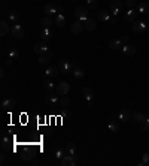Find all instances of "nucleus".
Here are the masks:
<instances>
[{"label":"nucleus","mask_w":149,"mask_h":166,"mask_svg":"<svg viewBox=\"0 0 149 166\" xmlns=\"http://www.w3.org/2000/svg\"><path fill=\"white\" fill-rule=\"evenodd\" d=\"M73 15L76 20H79V21H85V20H88L89 18V14H88V8H85V6H78V8L74 9Z\"/></svg>","instance_id":"obj_1"},{"label":"nucleus","mask_w":149,"mask_h":166,"mask_svg":"<svg viewBox=\"0 0 149 166\" xmlns=\"http://www.w3.org/2000/svg\"><path fill=\"white\" fill-rule=\"evenodd\" d=\"M33 51L37 54V55H43V54H48L49 53V48H48V45H46V42H37V44H34V46H33Z\"/></svg>","instance_id":"obj_2"},{"label":"nucleus","mask_w":149,"mask_h":166,"mask_svg":"<svg viewBox=\"0 0 149 166\" xmlns=\"http://www.w3.org/2000/svg\"><path fill=\"white\" fill-rule=\"evenodd\" d=\"M78 159H79V156L78 154H67V156H64V157L61 159V165L63 166H74L76 165V162H78Z\"/></svg>","instance_id":"obj_3"},{"label":"nucleus","mask_w":149,"mask_h":166,"mask_svg":"<svg viewBox=\"0 0 149 166\" xmlns=\"http://www.w3.org/2000/svg\"><path fill=\"white\" fill-rule=\"evenodd\" d=\"M11 35L16 39H22L25 33H24V29H22L20 24H14V26L11 27Z\"/></svg>","instance_id":"obj_4"},{"label":"nucleus","mask_w":149,"mask_h":166,"mask_svg":"<svg viewBox=\"0 0 149 166\" xmlns=\"http://www.w3.org/2000/svg\"><path fill=\"white\" fill-rule=\"evenodd\" d=\"M69 91H70V84L69 83L63 81V83L57 84V94L58 96H66V94H69Z\"/></svg>","instance_id":"obj_5"},{"label":"nucleus","mask_w":149,"mask_h":166,"mask_svg":"<svg viewBox=\"0 0 149 166\" xmlns=\"http://www.w3.org/2000/svg\"><path fill=\"white\" fill-rule=\"evenodd\" d=\"M109 9H111V14L113 17H116L121 12V9H122V3L119 2V0H112L111 5H109Z\"/></svg>","instance_id":"obj_6"},{"label":"nucleus","mask_w":149,"mask_h":166,"mask_svg":"<svg viewBox=\"0 0 149 166\" xmlns=\"http://www.w3.org/2000/svg\"><path fill=\"white\" fill-rule=\"evenodd\" d=\"M97 20L98 21H104V23H113L115 20L111 18V12H106V11H100L97 14Z\"/></svg>","instance_id":"obj_7"},{"label":"nucleus","mask_w":149,"mask_h":166,"mask_svg":"<svg viewBox=\"0 0 149 166\" xmlns=\"http://www.w3.org/2000/svg\"><path fill=\"white\" fill-rule=\"evenodd\" d=\"M84 29H85V27H84V23H82V21H79V20H76V21L70 26V31H72L73 35H79Z\"/></svg>","instance_id":"obj_8"},{"label":"nucleus","mask_w":149,"mask_h":166,"mask_svg":"<svg viewBox=\"0 0 149 166\" xmlns=\"http://www.w3.org/2000/svg\"><path fill=\"white\" fill-rule=\"evenodd\" d=\"M146 24L143 23V21H134L133 24H131V30L134 31V33H142V31L146 30Z\"/></svg>","instance_id":"obj_9"},{"label":"nucleus","mask_w":149,"mask_h":166,"mask_svg":"<svg viewBox=\"0 0 149 166\" xmlns=\"http://www.w3.org/2000/svg\"><path fill=\"white\" fill-rule=\"evenodd\" d=\"M107 46H109V50H112V51H116V50H122L124 44L121 42V39H111Z\"/></svg>","instance_id":"obj_10"},{"label":"nucleus","mask_w":149,"mask_h":166,"mask_svg":"<svg viewBox=\"0 0 149 166\" xmlns=\"http://www.w3.org/2000/svg\"><path fill=\"white\" fill-rule=\"evenodd\" d=\"M82 96H84V99L89 103V102L94 99V91H93L91 87H84V88H82Z\"/></svg>","instance_id":"obj_11"},{"label":"nucleus","mask_w":149,"mask_h":166,"mask_svg":"<svg viewBox=\"0 0 149 166\" xmlns=\"http://www.w3.org/2000/svg\"><path fill=\"white\" fill-rule=\"evenodd\" d=\"M15 106H16V100L14 97H7L2 102V108H5V109H14Z\"/></svg>","instance_id":"obj_12"},{"label":"nucleus","mask_w":149,"mask_h":166,"mask_svg":"<svg viewBox=\"0 0 149 166\" xmlns=\"http://www.w3.org/2000/svg\"><path fill=\"white\" fill-rule=\"evenodd\" d=\"M73 68H74V64L69 63V61H61V63H60V72H63V74H69V72H72Z\"/></svg>","instance_id":"obj_13"},{"label":"nucleus","mask_w":149,"mask_h":166,"mask_svg":"<svg viewBox=\"0 0 149 166\" xmlns=\"http://www.w3.org/2000/svg\"><path fill=\"white\" fill-rule=\"evenodd\" d=\"M118 120L119 121H122V123H125V121L128 120H131V112L130 111H127V109H122V111H119L118 112Z\"/></svg>","instance_id":"obj_14"},{"label":"nucleus","mask_w":149,"mask_h":166,"mask_svg":"<svg viewBox=\"0 0 149 166\" xmlns=\"http://www.w3.org/2000/svg\"><path fill=\"white\" fill-rule=\"evenodd\" d=\"M84 27H85V30H88V31L96 30V27H97L96 20H93V18H88V20H85V21H84Z\"/></svg>","instance_id":"obj_15"},{"label":"nucleus","mask_w":149,"mask_h":166,"mask_svg":"<svg viewBox=\"0 0 149 166\" xmlns=\"http://www.w3.org/2000/svg\"><path fill=\"white\" fill-rule=\"evenodd\" d=\"M40 39L43 40V42H48V40H51L52 39V31L48 29V27H43V30L40 31Z\"/></svg>","instance_id":"obj_16"},{"label":"nucleus","mask_w":149,"mask_h":166,"mask_svg":"<svg viewBox=\"0 0 149 166\" xmlns=\"http://www.w3.org/2000/svg\"><path fill=\"white\" fill-rule=\"evenodd\" d=\"M137 12H140L143 15H148L149 14V3L148 2H140L137 5Z\"/></svg>","instance_id":"obj_17"},{"label":"nucleus","mask_w":149,"mask_h":166,"mask_svg":"<svg viewBox=\"0 0 149 166\" xmlns=\"http://www.w3.org/2000/svg\"><path fill=\"white\" fill-rule=\"evenodd\" d=\"M122 53L125 54V55H134V54L137 53V48L134 45H128L127 44V45L122 46Z\"/></svg>","instance_id":"obj_18"},{"label":"nucleus","mask_w":149,"mask_h":166,"mask_svg":"<svg viewBox=\"0 0 149 166\" xmlns=\"http://www.w3.org/2000/svg\"><path fill=\"white\" fill-rule=\"evenodd\" d=\"M55 26L60 27V29L66 27V17L63 14H57V17H55Z\"/></svg>","instance_id":"obj_19"},{"label":"nucleus","mask_w":149,"mask_h":166,"mask_svg":"<svg viewBox=\"0 0 149 166\" xmlns=\"http://www.w3.org/2000/svg\"><path fill=\"white\" fill-rule=\"evenodd\" d=\"M52 57V53L49 51L48 54H43V55H39V63L42 64V66H48L49 64V60H51Z\"/></svg>","instance_id":"obj_20"},{"label":"nucleus","mask_w":149,"mask_h":166,"mask_svg":"<svg viewBox=\"0 0 149 166\" xmlns=\"http://www.w3.org/2000/svg\"><path fill=\"white\" fill-rule=\"evenodd\" d=\"M58 74H60V68H57V66H48L46 70H45L46 76H57Z\"/></svg>","instance_id":"obj_21"},{"label":"nucleus","mask_w":149,"mask_h":166,"mask_svg":"<svg viewBox=\"0 0 149 166\" xmlns=\"http://www.w3.org/2000/svg\"><path fill=\"white\" fill-rule=\"evenodd\" d=\"M136 17H137V12L134 9H128L125 12V20L128 23H134L136 21Z\"/></svg>","instance_id":"obj_22"},{"label":"nucleus","mask_w":149,"mask_h":166,"mask_svg":"<svg viewBox=\"0 0 149 166\" xmlns=\"http://www.w3.org/2000/svg\"><path fill=\"white\" fill-rule=\"evenodd\" d=\"M43 12H45V15L52 17V15H55V14H57V8H55V6H52V5H45V6H43Z\"/></svg>","instance_id":"obj_23"},{"label":"nucleus","mask_w":149,"mask_h":166,"mask_svg":"<svg viewBox=\"0 0 149 166\" xmlns=\"http://www.w3.org/2000/svg\"><path fill=\"white\" fill-rule=\"evenodd\" d=\"M21 159L24 160V162H31V160L34 159V153H33V151H30V150H25L21 154Z\"/></svg>","instance_id":"obj_24"},{"label":"nucleus","mask_w":149,"mask_h":166,"mask_svg":"<svg viewBox=\"0 0 149 166\" xmlns=\"http://www.w3.org/2000/svg\"><path fill=\"white\" fill-rule=\"evenodd\" d=\"M145 117H146V115H145L143 112H139V111H134V112H131V120L136 121V123H140Z\"/></svg>","instance_id":"obj_25"},{"label":"nucleus","mask_w":149,"mask_h":166,"mask_svg":"<svg viewBox=\"0 0 149 166\" xmlns=\"http://www.w3.org/2000/svg\"><path fill=\"white\" fill-rule=\"evenodd\" d=\"M9 33V24L6 21H2L0 23V36H6Z\"/></svg>","instance_id":"obj_26"},{"label":"nucleus","mask_w":149,"mask_h":166,"mask_svg":"<svg viewBox=\"0 0 149 166\" xmlns=\"http://www.w3.org/2000/svg\"><path fill=\"white\" fill-rule=\"evenodd\" d=\"M72 75L76 78V79H81L82 76H84V70H82L81 68H78L76 64H74V68H73V70H72Z\"/></svg>","instance_id":"obj_27"},{"label":"nucleus","mask_w":149,"mask_h":166,"mask_svg":"<svg viewBox=\"0 0 149 166\" xmlns=\"http://www.w3.org/2000/svg\"><path fill=\"white\" fill-rule=\"evenodd\" d=\"M52 24H55V21H52L51 17L46 15V17H43V18H42V26H43V27H48V29H49Z\"/></svg>","instance_id":"obj_28"},{"label":"nucleus","mask_w":149,"mask_h":166,"mask_svg":"<svg viewBox=\"0 0 149 166\" xmlns=\"http://www.w3.org/2000/svg\"><path fill=\"white\" fill-rule=\"evenodd\" d=\"M109 130L111 132H113V133H116V132H119V123L116 120H112L111 123H109Z\"/></svg>","instance_id":"obj_29"},{"label":"nucleus","mask_w":149,"mask_h":166,"mask_svg":"<svg viewBox=\"0 0 149 166\" xmlns=\"http://www.w3.org/2000/svg\"><path fill=\"white\" fill-rule=\"evenodd\" d=\"M58 103H60V106H61V108H67V106L70 105V99L67 97V96H61Z\"/></svg>","instance_id":"obj_30"},{"label":"nucleus","mask_w":149,"mask_h":166,"mask_svg":"<svg viewBox=\"0 0 149 166\" xmlns=\"http://www.w3.org/2000/svg\"><path fill=\"white\" fill-rule=\"evenodd\" d=\"M2 150L3 151H15L12 148V144L9 142V141H2Z\"/></svg>","instance_id":"obj_31"},{"label":"nucleus","mask_w":149,"mask_h":166,"mask_svg":"<svg viewBox=\"0 0 149 166\" xmlns=\"http://www.w3.org/2000/svg\"><path fill=\"white\" fill-rule=\"evenodd\" d=\"M18 55H20V53H18V50H16V48H11V50H9V53H7V57H11L12 60H15Z\"/></svg>","instance_id":"obj_32"},{"label":"nucleus","mask_w":149,"mask_h":166,"mask_svg":"<svg viewBox=\"0 0 149 166\" xmlns=\"http://www.w3.org/2000/svg\"><path fill=\"white\" fill-rule=\"evenodd\" d=\"M9 21L11 23H16L18 21V12L16 11H11L9 12Z\"/></svg>","instance_id":"obj_33"},{"label":"nucleus","mask_w":149,"mask_h":166,"mask_svg":"<svg viewBox=\"0 0 149 166\" xmlns=\"http://www.w3.org/2000/svg\"><path fill=\"white\" fill-rule=\"evenodd\" d=\"M67 151H69V154H76V145L73 142H69L67 144Z\"/></svg>","instance_id":"obj_34"},{"label":"nucleus","mask_w":149,"mask_h":166,"mask_svg":"<svg viewBox=\"0 0 149 166\" xmlns=\"http://www.w3.org/2000/svg\"><path fill=\"white\" fill-rule=\"evenodd\" d=\"M140 127L143 129V130H149V118L148 117H145V118L140 121Z\"/></svg>","instance_id":"obj_35"},{"label":"nucleus","mask_w":149,"mask_h":166,"mask_svg":"<svg viewBox=\"0 0 149 166\" xmlns=\"http://www.w3.org/2000/svg\"><path fill=\"white\" fill-rule=\"evenodd\" d=\"M43 85H45V88H46L48 91H52L54 88H55V84L52 83V81H45Z\"/></svg>","instance_id":"obj_36"},{"label":"nucleus","mask_w":149,"mask_h":166,"mask_svg":"<svg viewBox=\"0 0 149 166\" xmlns=\"http://www.w3.org/2000/svg\"><path fill=\"white\" fill-rule=\"evenodd\" d=\"M87 2V8L88 9H94L97 6V0H85Z\"/></svg>","instance_id":"obj_37"},{"label":"nucleus","mask_w":149,"mask_h":166,"mask_svg":"<svg viewBox=\"0 0 149 166\" xmlns=\"http://www.w3.org/2000/svg\"><path fill=\"white\" fill-rule=\"evenodd\" d=\"M57 102H60V99L57 97V96H49V97H48V103H49V105H55V103H57Z\"/></svg>","instance_id":"obj_38"},{"label":"nucleus","mask_w":149,"mask_h":166,"mask_svg":"<svg viewBox=\"0 0 149 166\" xmlns=\"http://www.w3.org/2000/svg\"><path fill=\"white\" fill-rule=\"evenodd\" d=\"M64 156H66V154H64V150H63V148H57V150H55V157L57 159H63Z\"/></svg>","instance_id":"obj_39"},{"label":"nucleus","mask_w":149,"mask_h":166,"mask_svg":"<svg viewBox=\"0 0 149 166\" xmlns=\"http://www.w3.org/2000/svg\"><path fill=\"white\" fill-rule=\"evenodd\" d=\"M127 6L130 9H134V6H137V3H136V0H127Z\"/></svg>","instance_id":"obj_40"},{"label":"nucleus","mask_w":149,"mask_h":166,"mask_svg":"<svg viewBox=\"0 0 149 166\" xmlns=\"http://www.w3.org/2000/svg\"><path fill=\"white\" fill-rule=\"evenodd\" d=\"M63 117H64V118H70L72 114H70V111H67L66 108H63Z\"/></svg>","instance_id":"obj_41"},{"label":"nucleus","mask_w":149,"mask_h":166,"mask_svg":"<svg viewBox=\"0 0 149 166\" xmlns=\"http://www.w3.org/2000/svg\"><path fill=\"white\" fill-rule=\"evenodd\" d=\"M148 160H149V154L148 153H145V154H143V162H140V163H139V165H145V163H148Z\"/></svg>","instance_id":"obj_42"},{"label":"nucleus","mask_w":149,"mask_h":166,"mask_svg":"<svg viewBox=\"0 0 149 166\" xmlns=\"http://www.w3.org/2000/svg\"><path fill=\"white\" fill-rule=\"evenodd\" d=\"M128 40H130V36H122V38H121V42H122L124 45L128 44Z\"/></svg>","instance_id":"obj_43"},{"label":"nucleus","mask_w":149,"mask_h":166,"mask_svg":"<svg viewBox=\"0 0 149 166\" xmlns=\"http://www.w3.org/2000/svg\"><path fill=\"white\" fill-rule=\"evenodd\" d=\"M3 64H5V66H11V64H12V59H11V57H7V60H5Z\"/></svg>","instance_id":"obj_44"},{"label":"nucleus","mask_w":149,"mask_h":166,"mask_svg":"<svg viewBox=\"0 0 149 166\" xmlns=\"http://www.w3.org/2000/svg\"><path fill=\"white\" fill-rule=\"evenodd\" d=\"M0 163H2V165L5 163V154H2V156H0Z\"/></svg>","instance_id":"obj_45"},{"label":"nucleus","mask_w":149,"mask_h":166,"mask_svg":"<svg viewBox=\"0 0 149 166\" xmlns=\"http://www.w3.org/2000/svg\"><path fill=\"white\" fill-rule=\"evenodd\" d=\"M57 12L61 14V12H63V6H57Z\"/></svg>","instance_id":"obj_46"},{"label":"nucleus","mask_w":149,"mask_h":166,"mask_svg":"<svg viewBox=\"0 0 149 166\" xmlns=\"http://www.w3.org/2000/svg\"><path fill=\"white\" fill-rule=\"evenodd\" d=\"M145 115H146V117H148V118H149V111H148V112H146V114H145Z\"/></svg>","instance_id":"obj_47"},{"label":"nucleus","mask_w":149,"mask_h":166,"mask_svg":"<svg viewBox=\"0 0 149 166\" xmlns=\"http://www.w3.org/2000/svg\"><path fill=\"white\" fill-rule=\"evenodd\" d=\"M146 30H148V31H149V26H148V27H146Z\"/></svg>","instance_id":"obj_48"},{"label":"nucleus","mask_w":149,"mask_h":166,"mask_svg":"<svg viewBox=\"0 0 149 166\" xmlns=\"http://www.w3.org/2000/svg\"><path fill=\"white\" fill-rule=\"evenodd\" d=\"M70 2H76V0H70Z\"/></svg>","instance_id":"obj_49"}]
</instances>
